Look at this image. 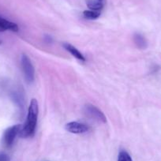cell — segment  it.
<instances>
[{"label":"cell","instance_id":"7c38bea8","mask_svg":"<svg viewBox=\"0 0 161 161\" xmlns=\"http://www.w3.org/2000/svg\"><path fill=\"white\" fill-rule=\"evenodd\" d=\"M0 161H10V157L6 153H0Z\"/></svg>","mask_w":161,"mask_h":161},{"label":"cell","instance_id":"3957f363","mask_svg":"<svg viewBox=\"0 0 161 161\" xmlns=\"http://www.w3.org/2000/svg\"><path fill=\"white\" fill-rule=\"evenodd\" d=\"M21 63L25 80L29 83L32 82L34 80V77H35V70H34V67L29 57L26 55H21Z\"/></svg>","mask_w":161,"mask_h":161},{"label":"cell","instance_id":"5b68a950","mask_svg":"<svg viewBox=\"0 0 161 161\" xmlns=\"http://www.w3.org/2000/svg\"><path fill=\"white\" fill-rule=\"evenodd\" d=\"M66 130L69 133L75 134H84L89 130V126L84 123H80L78 122H70L66 125Z\"/></svg>","mask_w":161,"mask_h":161},{"label":"cell","instance_id":"7a4b0ae2","mask_svg":"<svg viewBox=\"0 0 161 161\" xmlns=\"http://www.w3.org/2000/svg\"><path fill=\"white\" fill-rule=\"evenodd\" d=\"M21 126L20 124L14 125L7 128L3 133L2 138V142L3 145L7 148H10L13 145L15 138L21 132Z\"/></svg>","mask_w":161,"mask_h":161},{"label":"cell","instance_id":"5bb4252c","mask_svg":"<svg viewBox=\"0 0 161 161\" xmlns=\"http://www.w3.org/2000/svg\"><path fill=\"white\" fill-rule=\"evenodd\" d=\"M2 44V41H1V40H0V44Z\"/></svg>","mask_w":161,"mask_h":161},{"label":"cell","instance_id":"8992f818","mask_svg":"<svg viewBox=\"0 0 161 161\" xmlns=\"http://www.w3.org/2000/svg\"><path fill=\"white\" fill-rule=\"evenodd\" d=\"M18 30H19V27L18 25L5 18H0V32H5V31L18 32Z\"/></svg>","mask_w":161,"mask_h":161},{"label":"cell","instance_id":"ba28073f","mask_svg":"<svg viewBox=\"0 0 161 161\" xmlns=\"http://www.w3.org/2000/svg\"><path fill=\"white\" fill-rule=\"evenodd\" d=\"M134 43L136 44V45H137V47H139L140 49H145L147 47L146 40H145V37L142 35H141V34H135L134 37Z\"/></svg>","mask_w":161,"mask_h":161},{"label":"cell","instance_id":"4fadbf2b","mask_svg":"<svg viewBox=\"0 0 161 161\" xmlns=\"http://www.w3.org/2000/svg\"><path fill=\"white\" fill-rule=\"evenodd\" d=\"M98 1H100V2H103V0H98Z\"/></svg>","mask_w":161,"mask_h":161},{"label":"cell","instance_id":"52a82bcc","mask_svg":"<svg viewBox=\"0 0 161 161\" xmlns=\"http://www.w3.org/2000/svg\"><path fill=\"white\" fill-rule=\"evenodd\" d=\"M63 47H64V48L66 49V51H68L73 56L75 57L77 59L80 60V61L81 62L86 61V58H85V56L82 55V53H80L75 47H74V46H72L69 44H63Z\"/></svg>","mask_w":161,"mask_h":161},{"label":"cell","instance_id":"277c9868","mask_svg":"<svg viewBox=\"0 0 161 161\" xmlns=\"http://www.w3.org/2000/svg\"><path fill=\"white\" fill-rule=\"evenodd\" d=\"M86 112L88 115L95 120L100 122V123H105L107 122L106 116L99 108L94 105L88 104L86 106Z\"/></svg>","mask_w":161,"mask_h":161},{"label":"cell","instance_id":"30bf717a","mask_svg":"<svg viewBox=\"0 0 161 161\" xmlns=\"http://www.w3.org/2000/svg\"><path fill=\"white\" fill-rule=\"evenodd\" d=\"M83 15L86 18L89 20H94L98 18L100 16V11H95V10H85L83 12Z\"/></svg>","mask_w":161,"mask_h":161},{"label":"cell","instance_id":"6da1fadb","mask_svg":"<svg viewBox=\"0 0 161 161\" xmlns=\"http://www.w3.org/2000/svg\"><path fill=\"white\" fill-rule=\"evenodd\" d=\"M39 114L38 102L36 99H32L28 109L27 118L23 127H21L19 135L21 137H32L35 135L37 119Z\"/></svg>","mask_w":161,"mask_h":161},{"label":"cell","instance_id":"9c48e42d","mask_svg":"<svg viewBox=\"0 0 161 161\" xmlns=\"http://www.w3.org/2000/svg\"><path fill=\"white\" fill-rule=\"evenodd\" d=\"M87 6L91 10H95V11H100L103 7V3L100 2L98 0H97V1L89 0L87 2Z\"/></svg>","mask_w":161,"mask_h":161},{"label":"cell","instance_id":"8fae6325","mask_svg":"<svg viewBox=\"0 0 161 161\" xmlns=\"http://www.w3.org/2000/svg\"><path fill=\"white\" fill-rule=\"evenodd\" d=\"M118 161H133L129 153L126 151H121L119 154Z\"/></svg>","mask_w":161,"mask_h":161}]
</instances>
